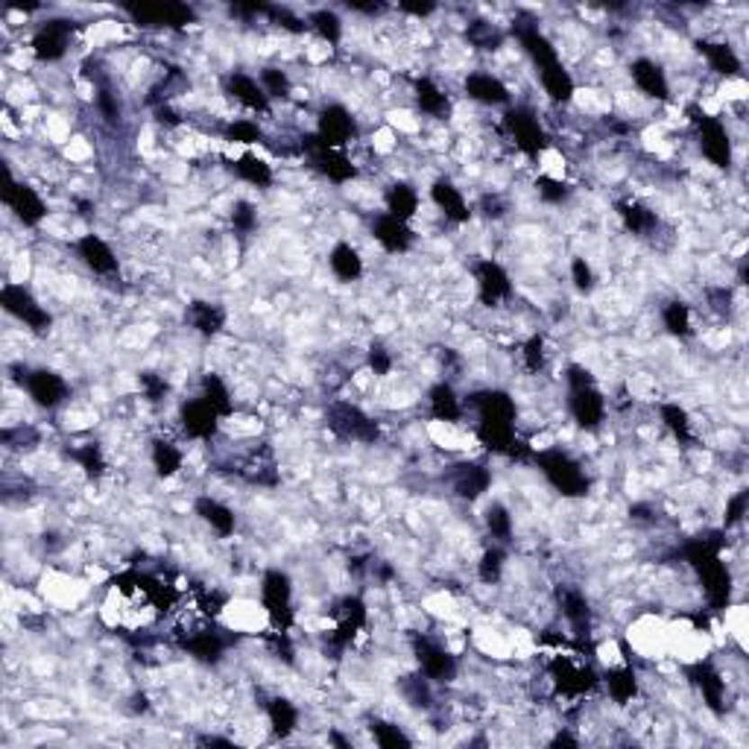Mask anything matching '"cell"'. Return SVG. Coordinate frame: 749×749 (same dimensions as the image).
I'll return each instance as SVG.
<instances>
[{
	"mask_svg": "<svg viewBox=\"0 0 749 749\" xmlns=\"http://www.w3.org/2000/svg\"><path fill=\"white\" fill-rule=\"evenodd\" d=\"M562 615H565L568 624L577 629V636H585V632H589L591 609H589V600H585L582 591L568 589L565 594H562Z\"/></svg>",
	"mask_w": 749,
	"mask_h": 749,
	"instance_id": "obj_33",
	"label": "cell"
},
{
	"mask_svg": "<svg viewBox=\"0 0 749 749\" xmlns=\"http://www.w3.org/2000/svg\"><path fill=\"white\" fill-rule=\"evenodd\" d=\"M545 357H547L545 355V339L538 337V334L527 339V343H524V366L530 369V372H538V369L545 366Z\"/></svg>",
	"mask_w": 749,
	"mask_h": 749,
	"instance_id": "obj_53",
	"label": "cell"
},
{
	"mask_svg": "<svg viewBox=\"0 0 749 749\" xmlns=\"http://www.w3.org/2000/svg\"><path fill=\"white\" fill-rule=\"evenodd\" d=\"M536 191L538 196L545 199V203H562V199L568 196V185L565 182H559V179H550V176H538L536 179Z\"/></svg>",
	"mask_w": 749,
	"mask_h": 749,
	"instance_id": "obj_51",
	"label": "cell"
},
{
	"mask_svg": "<svg viewBox=\"0 0 749 749\" xmlns=\"http://www.w3.org/2000/svg\"><path fill=\"white\" fill-rule=\"evenodd\" d=\"M0 304L9 316H15L18 322H23L27 328H32L35 334L50 331V313H47L44 304H39V299L23 287V284H6L0 290Z\"/></svg>",
	"mask_w": 749,
	"mask_h": 749,
	"instance_id": "obj_2",
	"label": "cell"
},
{
	"mask_svg": "<svg viewBox=\"0 0 749 749\" xmlns=\"http://www.w3.org/2000/svg\"><path fill=\"white\" fill-rule=\"evenodd\" d=\"M618 214L632 234H647L650 229H655V222H659L655 211H650L647 205H641V203H629V199L627 203H618Z\"/></svg>",
	"mask_w": 749,
	"mask_h": 749,
	"instance_id": "obj_37",
	"label": "cell"
},
{
	"mask_svg": "<svg viewBox=\"0 0 749 749\" xmlns=\"http://www.w3.org/2000/svg\"><path fill=\"white\" fill-rule=\"evenodd\" d=\"M503 565H507V556H503V550L501 547H489L486 554L480 556V562H477V577L483 580L486 585L498 582L501 573H503Z\"/></svg>",
	"mask_w": 749,
	"mask_h": 749,
	"instance_id": "obj_45",
	"label": "cell"
},
{
	"mask_svg": "<svg viewBox=\"0 0 749 749\" xmlns=\"http://www.w3.org/2000/svg\"><path fill=\"white\" fill-rule=\"evenodd\" d=\"M465 35L474 47H483V50H495V47L501 44V32L495 30V23H486V21L472 23Z\"/></svg>",
	"mask_w": 749,
	"mask_h": 749,
	"instance_id": "obj_49",
	"label": "cell"
},
{
	"mask_svg": "<svg viewBox=\"0 0 749 749\" xmlns=\"http://www.w3.org/2000/svg\"><path fill=\"white\" fill-rule=\"evenodd\" d=\"M629 74L641 94H647L653 100H667L671 82H667V74L659 62H653V59H636V62L629 65Z\"/></svg>",
	"mask_w": 749,
	"mask_h": 749,
	"instance_id": "obj_14",
	"label": "cell"
},
{
	"mask_svg": "<svg viewBox=\"0 0 749 749\" xmlns=\"http://www.w3.org/2000/svg\"><path fill=\"white\" fill-rule=\"evenodd\" d=\"M194 510L217 536H231L234 533V524H238V519H234V512L222 501L211 498V495H203V498H196Z\"/></svg>",
	"mask_w": 749,
	"mask_h": 749,
	"instance_id": "obj_24",
	"label": "cell"
},
{
	"mask_svg": "<svg viewBox=\"0 0 749 749\" xmlns=\"http://www.w3.org/2000/svg\"><path fill=\"white\" fill-rule=\"evenodd\" d=\"M606 690H609V697H612L615 702H629L632 697L638 694V673L632 671V664H624V667H612V671H606Z\"/></svg>",
	"mask_w": 749,
	"mask_h": 749,
	"instance_id": "obj_31",
	"label": "cell"
},
{
	"mask_svg": "<svg viewBox=\"0 0 749 749\" xmlns=\"http://www.w3.org/2000/svg\"><path fill=\"white\" fill-rule=\"evenodd\" d=\"M266 717L278 737H290L299 729V708L287 697H273L266 706Z\"/></svg>",
	"mask_w": 749,
	"mask_h": 749,
	"instance_id": "obj_30",
	"label": "cell"
},
{
	"mask_svg": "<svg viewBox=\"0 0 749 749\" xmlns=\"http://www.w3.org/2000/svg\"><path fill=\"white\" fill-rule=\"evenodd\" d=\"M571 278H573V287L580 293H591L594 290V273L585 257H573L571 261Z\"/></svg>",
	"mask_w": 749,
	"mask_h": 749,
	"instance_id": "obj_52",
	"label": "cell"
},
{
	"mask_svg": "<svg viewBox=\"0 0 749 749\" xmlns=\"http://www.w3.org/2000/svg\"><path fill=\"white\" fill-rule=\"evenodd\" d=\"M348 9H351V12H366V15H374V12H381L384 6H378V4H348Z\"/></svg>",
	"mask_w": 749,
	"mask_h": 749,
	"instance_id": "obj_60",
	"label": "cell"
},
{
	"mask_svg": "<svg viewBox=\"0 0 749 749\" xmlns=\"http://www.w3.org/2000/svg\"><path fill=\"white\" fill-rule=\"evenodd\" d=\"M328 264L339 281H357L363 275V257L351 243H337L328 255Z\"/></svg>",
	"mask_w": 749,
	"mask_h": 749,
	"instance_id": "obj_27",
	"label": "cell"
},
{
	"mask_svg": "<svg viewBox=\"0 0 749 749\" xmlns=\"http://www.w3.org/2000/svg\"><path fill=\"white\" fill-rule=\"evenodd\" d=\"M70 30H74L70 27V21H59V18L41 23V27L35 30L32 44H30L35 59H39V62H59V59L68 53Z\"/></svg>",
	"mask_w": 749,
	"mask_h": 749,
	"instance_id": "obj_8",
	"label": "cell"
},
{
	"mask_svg": "<svg viewBox=\"0 0 749 749\" xmlns=\"http://www.w3.org/2000/svg\"><path fill=\"white\" fill-rule=\"evenodd\" d=\"M492 486V472L480 463H463L456 465V472L451 474V489L456 498L463 501H477L483 492Z\"/></svg>",
	"mask_w": 749,
	"mask_h": 749,
	"instance_id": "obj_15",
	"label": "cell"
},
{
	"mask_svg": "<svg viewBox=\"0 0 749 749\" xmlns=\"http://www.w3.org/2000/svg\"><path fill=\"white\" fill-rule=\"evenodd\" d=\"M182 463H185V456L173 442L158 439L156 445H152V465H156V472L161 477H173L182 468Z\"/></svg>",
	"mask_w": 749,
	"mask_h": 749,
	"instance_id": "obj_39",
	"label": "cell"
},
{
	"mask_svg": "<svg viewBox=\"0 0 749 749\" xmlns=\"http://www.w3.org/2000/svg\"><path fill=\"white\" fill-rule=\"evenodd\" d=\"M261 603L266 609L269 620H273V627L278 629H287L290 627V618H293V582L284 571H266L264 580H261Z\"/></svg>",
	"mask_w": 749,
	"mask_h": 749,
	"instance_id": "obj_3",
	"label": "cell"
},
{
	"mask_svg": "<svg viewBox=\"0 0 749 749\" xmlns=\"http://www.w3.org/2000/svg\"><path fill=\"white\" fill-rule=\"evenodd\" d=\"M217 421H220V413L205 402L203 395L182 404V428H185L187 437H196V439L214 437Z\"/></svg>",
	"mask_w": 749,
	"mask_h": 749,
	"instance_id": "obj_13",
	"label": "cell"
},
{
	"mask_svg": "<svg viewBox=\"0 0 749 749\" xmlns=\"http://www.w3.org/2000/svg\"><path fill=\"white\" fill-rule=\"evenodd\" d=\"M744 512H746V492H741V495H735L729 501V510H726V527H732L744 519Z\"/></svg>",
	"mask_w": 749,
	"mask_h": 749,
	"instance_id": "obj_58",
	"label": "cell"
},
{
	"mask_svg": "<svg viewBox=\"0 0 749 749\" xmlns=\"http://www.w3.org/2000/svg\"><path fill=\"white\" fill-rule=\"evenodd\" d=\"M23 386L27 395L32 398V404H39L44 410H56L68 398V384L62 374H56L50 369H32L23 374Z\"/></svg>",
	"mask_w": 749,
	"mask_h": 749,
	"instance_id": "obj_7",
	"label": "cell"
},
{
	"mask_svg": "<svg viewBox=\"0 0 749 749\" xmlns=\"http://www.w3.org/2000/svg\"><path fill=\"white\" fill-rule=\"evenodd\" d=\"M571 416L582 430H597L606 419V398L594 384L571 390Z\"/></svg>",
	"mask_w": 749,
	"mask_h": 749,
	"instance_id": "obj_11",
	"label": "cell"
},
{
	"mask_svg": "<svg viewBox=\"0 0 749 749\" xmlns=\"http://www.w3.org/2000/svg\"><path fill=\"white\" fill-rule=\"evenodd\" d=\"M430 199H433V205H437L442 214L448 220H454V222H465L468 217H472L468 199L460 194V187H456L454 182H448V179H437L430 185Z\"/></svg>",
	"mask_w": 749,
	"mask_h": 749,
	"instance_id": "obj_20",
	"label": "cell"
},
{
	"mask_svg": "<svg viewBox=\"0 0 749 749\" xmlns=\"http://www.w3.org/2000/svg\"><path fill=\"white\" fill-rule=\"evenodd\" d=\"M97 109H100V114H103L109 123L121 121V105H117V97H114V94H112L109 88H100V94H97Z\"/></svg>",
	"mask_w": 749,
	"mask_h": 749,
	"instance_id": "obj_55",
	"label": "cell"
},
{
	"mask_svg": "<svg viewBox=\"0 0 749 749\" xmlns=\"http://www.w3.org/2000/svg\"><path fill=\"white\" fill-rule=\"evenodd\" d=\"M413 97H416V105L425 114H433V117H442V114H448V94H445L437 82H430V79H416V86H413Z\"/></svg>",
	"mask_w": 749,
	"mask_h": 749,
	"instance_id": "obj_32",
	"label": "cell"
},
{
	"mask_svg": "<svg viewBox=\"0 0 749 749\" xmlns=\"http://www.w3.org/2000/svg\"><path fill=\"white\" fill-rule=\"evenodd\" d=\"M308 27H313L316 35H320V39L328 41V44H337L339 39H343V21H339V15H337L334 9H316V12H311Z\"/></svg>",
	"mask_w": 749,
	"mask_h": 749,
	"instance_id": "obj_38",
	"label": "cell"
},
{
	"mask_svg": "<svg viewBox=\"0 0 749 749\" xmlns=\"http://www.w3.org/2000/svg\"><path fill=\"white\" fill-rule=\"evenodd\" d=\"M4 203L9 205V211L23 222V226H39V222L47 217L44 199L30 185H21V182L9 179L6 191H4Z\"/></svg>",
	"mask_w": 749,
	"mask_h": 749,
	"instance_id": "obj_9",
	"label": "cell"
},
{
	"mask_svg": "<svg viewBox=\"0 0 749 749\" xmlns=\"http://www.w3.org/2000/svg\"><path fill=\"white\" fill-rule=\"evenodd\" d=\"M536 463L542 468V474L550 480V486H556L562 495L577 498L589 492V477H585L582 465L565 451H542L536 456Z\"/></svg>",
	"mask_w": 749,
	"mask_h": 749,
	"instance_id": "obj_1",
	"label": "cell"
},
{
	"mask_svg": "<svg viewBox=\"0 0 749 749\" xmlns=\"http://www.w3.org/2000/svg\"><path fill=\"white\" fill-rule=\"evenodd\" d=\"M187 322H191V328H196L199 334L211 337L220 331L222 322H226V313L211 302H194L191 308H187Z\"/></svg>",
	"mask_w": 749,
	"mask_h": 749,
	"instance_id": "obj_35",
	"label": "cell"
},
{
	"mask_svg": "<svg viewBox=\"0 0 749 749\" xmlns=\"http://www.w3.org/2000/svg\"><path fill=\"white\" fill-rule=\"evenodd\" d=\"M465 94L480 105H507L510 103V88L495 74L486 70H474L465 77Z\"/></svg>",
	"mask_w": 749,
	"mask_h": 749,
	"instance_id": "obj_18",
	"label": "cell"
},
{
	"mask_svg": "<svg viewBox=\"0 0 749 749\" xmlns=\"http://www.w3.org/2000/svg\"><path fill=\"white\" fill-rule=\"evenodd\" d=\"M264 138L261 132V126H257L255 121H231L226 126V140H231V144H257V140Z\"/></svg>",
	"mask_w": 749,
	"mask_h": 749,
	"instance_id": "obj_48",
	"label": "cell"
},
{
	"mask_svg": "<svg viewBox=\"0 0 749 749\" xmlns=\"http://www.w3.org/2000/svg\"><path fill=\"white\" fill-rule=\"evenodd\" d=\"M662 421H664V428L671 430L676 439H682V442L690 439V416H688L685 407H679V404H662Z\"/></svg>",
	"mask_w": 749,
	"mask_h": 749,
	"instance_id": "obj_43",
	"label": "cell"
},
{
	"mask_svg": "<svg viewBox=\"0 0 749 749\" xmlns=\"http://www.w3.org/2000/svg\"><path fill=\"white\" fill-rule=\"evenodd\" d=\"M577 746V737H571V735H565V732H559L556 737H554V746Z\"/></svg>",
	"mask_w": 749,
	"mask_h": 749,
	"instance_id": "obj_61",
	"label": "cell"
},
{
	"mask_svg": "<svg viewBox=\"0 0 749 749\" xmlns=\"http://www.w3.org/2000/svg\"><path fill=\"white\" fill-rule=\"evenodd\" d=\"M538 79H542V88L554 103H568L573 97V91H577L571 70L562 65V59L556 65H547V68L538 70Z\"/></svg>",
	"mask_w": 749,
	"mask_h": 749,
	"instance_id": "obj_25",
	"label": "cell"
},
{
	"mask_svg": "<svg viewBox=\"0 0 749 749\" xmlns=\"http://www.w3.org/2000/svg\"><path fill=\"white\" fill-rule=\"evenodd\" d=\"M266 15L273 18V21L278 23L281 30H290V32H304V30H308V23H304L302 18H296V15H293L290 9H278V6H269V12H266Z\"/></svg>",
	"mask_w": 749,
	"mask_h": 749,
	"instance_id": "obj_54",
	"label": "cell"
},
{
	"mask_svg": "<svg viewBox=\"0 0 749 749\" xmlns=\"http://www.w3.org/2000/svg\"><path fill=\"white\" fill-rule=\"evenodd\" d=\"M372 234H374V240H378L386 252H407L410 249V243H413V231H410L407 222L402 220H395L390 214H381L378 220H374V226H372Z\"/></svg>",
	"mask_w": 749,
	"mask_h": 749,
	"instance_id": "obj_21",
	"label": "cell"
},
{
	"mask_svg": "<svg viewBox=\"0 0 749 749\" xmlns=\"http://www.w3.org/2000/svg\"><path fill=\"white\" fill-rule=\"evenodd\" d=\"M416 659L425 679L430 682H451L456 676V659L442 647V644L430 641V638H419L416 641Z\"/></svg>",
	"mask_w": 749,
	"mask_h": 749,
	"instance_id": "obj_10",
	"label": "cell"
},
{
	"mask_svg": "<svg viewBox=\"0 0 749 749\" xmlns=\"http://www.w3.org/2000/svg\"><path fill=\"white\" fill-rule=\"evenodd\" d=\"M261 88L266 91L269 100H284V97H290L293 82H290V77H287V70H281V68H264V70H261Z\"/></svg>",
	"mask_w": 749,
	"mask_h": 749,
	"instance_id": "obj_42",
	"label": "cell"
},
{
	"mask_svg": "<svg viewBox=\"0 0 749 749\" xmlns=\"http://www.w3.org/2000/svg\"><path fill=\"white\" fill-rule=\"evenodd\" d=\"M372 737H374V744L384 746V749H407L410 744V737L402 732V726H393V723H372Z\"/></svg>",
	"mask_w": 749,
	"mask_h": 749,
	"instance_id": "obj_46",
	"label": "cell"
},
{
	"mask_svg": "<svg viewBox=\"0 0 749 749\" xmlns=\"http://www.w3.org/2000/svg\"><path fill=\"white\" fill-rule=\"evenodd\" d=\"M474 278H477L480 299L486 304H498L501 299H507L512 293V281L507 275V269L495 261H480L474 269Z\"/></svg>",
	"mask_w": 749,
	"mask_h": 749,
	"instance_id": "obj_16",
	"label": "cell"
},
{
	"mask_svg": "<svg viewBox=\"0 0 749 749\" xmlns=\"http://www.w3.org/2000/svg\"><path fill=\"white\" fill-rule=\"evenodd\" d=\"M662 322L673 337H690V328H694V322H690V308L685 302H667L662 308Z\"/></svg>",
	"mask_w": 749,
	"mask_h": 749,
	"instance_id": "obj_40",
	"label": "cell"
},
{
	"mask_svg": "<svg viewBox=\"0 0 749 749\" xmlns=\"http://www.w3.org/2000/svg\"><path fill=\"white\" fill-rule=\"evenodd\" d=\"M328 425L343 439H357V442H374L378 439V425L369 419L360 407L348 402H334L328 407Z\"/></svg>",
	"mask_w": 749,
	"mask_h": 749,
	"instance_id": "obj_4",
	"label": "cell"
},
{
	"mask_svg": "<svg viewBox=\"0 0 749 749\" xmlns=\"http://www.w3.org/2000/svg\"><path fill=\"white\" fill-rule=\"evenodd\" d=\"M416 211H419L416 187L398 182V185L390 187V191H386V214H390V217L402 220V222H410V220L416 217Z\"/></svg>",
	"mask_w": 749,
	"mask_h": 749,
	"instance_id": "obj_28",
	"label": "cell"
},
{
	"mask_svg": "<svg viewBox=\"0 0 749 749\" xmlns=\"http://www.w3.org/2000/svg\"><path fill=\"white\" fill-rule=\"evenodd\" d=\"M486 527H489V533L498 538V542H510V538H512V515H510V510L495 501L486 510Z\"/></svg>",
	"mask_w": 749,
	"mask_h": 749,
	"instance_id": "obj_44",
	"label": "cell"
},
{
	"mask_svg": "<svg viewBox=\"0 0 749 749\" xmlns=\"http://www.w3.org/2000/svg\"><path fill=\"white\" fill-rule=\"evenodd\" d=\"M203 398L217 410L220 416H226L231 410V393H229V386L217 378V374H205L203 378Z\"/></svg>",
	"mask_w": 749,
	"mask_h": 749,
	"instance_id": "obj_41",
	"label": "cell"
},
{
	"mask_svg": "<svg viewBox=\"0 0 749 749\" xmlns=\"http://www.w3.org/2000/svg\"><path fill=\"white\" fill-rule=\"evenodd\" d=\"M351 135H355V117L348 114L346 105H325L320 112V123H316V138L322 140L325 147L339 149L343 144H348Z\"/></svg>",
	"mask_w": 749,
	"mask_h": 749,
	"instance_id": "obj_12",
	"label": "cell"
},
{
	"mask_svg": "<svg viewBox=\"0 0 749 749\" xmlns=\"http://www.w3.org/2000/svg\"><path fill=\"white\" fill-rule=\"evenodd\" d=\"M182 647L199 662H217L222 655V638L217 636V632L199 629V632H194V636H187L182 641Z\"/></svg>",
	"mask_w": 749,
	"mask_h": 749,
	"instance_id": "obj_36",
	"label": "cell"
},
{
	"mask_svg": "<svg viewBox=\"0 0 749 749\" xmlns=\"http://www.w3.org/2000/svg\"><path fill=\"white\" fill-rule=\"evenodd\" d=\"M231 226L238 229V231H243V234H249L255 226H257V211H255V205L252 203H234V208H231Z\"/></svg>",
	"mask_w": 749,
	"mask_h": 749,
	"instance_id": "obj_50",
	"label": "cell"
},
{
	"mask_svg": "<svg viewBox=\"0 0 749 749\" xmlns=\"http://www.w3.org/2000/svg\"><path fill=\"white\" fill-rule=\"evenodd\" d=\"M74 460L79 463V468L86 472L88 477H100L105 472V456L100 451V445H94V442H86L82 448H77L74 454Z\"/></svg>",
	"mask_w": 749,
	"mask_h": 749,
	"instance_id": "obj_47",
	"label": "cell"
},
{
	"mask_svg": "<svg viewBox=\"0 0 749 749\" xmlns=\"http://www.w3.org/2000/svg\"><path fill=\"white\" fill-rule=\"evenodd\" d=\"M226 91L240 105H246V109H252V112H266L269 109V97H266V91L261 88V82L246 77V74H229Z\"/></svg>",
	"mask_w": 749,
	"mask_h": 749,
	"instance_id": "obj_23",
	"label": "cell"
},
{
	"mask_svg": "<svg viewBox=\"0 0 749 749\" xmlns=\"http://www.w3.org/2000/svg\"><path fill=\"white\" fill-rule=\"evenodd\" d=\"M699 53L706 56L708 68L717 70L720 77H737V70H741V59L723 41H699Z\"/></svg>",
	"mask_w": 749,
	"mask_h": 749,
	"instance_id": "obj_29",
	"label": "cell"
},
{
	"mask_svg": "<svg viewBox=\"0 0 749 749\" xmlns=\"http://www.w3.org/2000/svg\"><path fill=\"white\" fill-rule=\"evenodd\" d=\"M140 386H144V393L149 402H161L164 393H167V384L158 374H140Z\"/></svg>",
	"mask_w": 749,
	"mask_h": 749,
	"instance_id": "obj_57",
	"label": "cell"
},
{
	"mask_svg": "<svg viewBox=\"0 0 749 749\" xmlns=\"http://www.w3.org/2000/svg\"><path fill=\"white\" fill-rule=\"evenodd\" d=\"M428 404H430V413L437 416L439 421H456V419L463 416V402H460V395L454 393L451 384L430 386Z\"/></svg>",
	"mask_w": 749,
	"mask_h": 749,
	"instance_id": "obj_26",
	"label": "cell"
},
{
	"mask_svg": "<svg viewBox=\"0 0 749 749\" xmlns=\"http://www.w3.org/2000/svg\"><path fill=\"white\" fill-rule=\"evenodd\" d=\"M369 369L374 374H386L393 369V357H390V351H386L384 346H372L369 348Z\"/></svg>",
	"mask_w": 749,
	"mask_h": 749,
	"instance_id": "obj_56",
	"label": "cell"
},
{
	"mask_svg": "<svg viewBox=\"0 0 749 749\" xmlns=\"http://www.w3.org/2000/svg\"><path fill=\"white\" fill-rule=\"evenodd\" d=\"M402 12H410V15H419V18H428L437 12V4H402Z\"/></svg>",
	"mask_w": 749,
	"mask_h": 749,
	"instance_id": "obj_59",
	"label": "cell"
},
{
	"mask_svg": "<svg viewBox=\"0 0 749 749\" xmlns=\"http://www.w3.org/2000/svg\"><path fill=\"white\" fill-rule=\"evenodd\" d=\"M234 173H238V179H243L246 185L252 187H266L273 185V167L261 158L255 156V152H246L238 161H234Z\"/></svg>",
	"mask_w": 749,
	"mask_h": 749,
	"instance_id": "obj_34",
	"label": "cell"
},
{
	"mask_svg": "<svg viewBox=\"0 0 749 749\" xmlns=\"http://www.w3.org/2000/svg\"><path fill=\"white\" fill-rule=\"evenodd\" d=\"M697 126H699V149H702V156H706L714 164V167H729V164H732L729 129H726L717 121V117H708V114L697 117Z\"/></svg>",
	"mask_w": 749,
	"mask_h": 749,
	"instance_id": "obj_6",
	"label": "cell"
},
{
	"mask_svg": "<svg viewBox=\"0 0 749 749\" xmlns=\"http://www.w3.org/2000/svg\"><path fill=\"white\" fill-rule=\"evenodd\" d=\"M690 679H694V685L699 688V694H702V699H706V706L711 708V711H726V706H723V699H726V682H723V676L714 671L711 664H694L690 667Z\"/></svg>",
	"mask_w": 749,
	"mask_h": 749,
	"instance_id": "obj_22",
	"label": "cell"
},
{
	"mask_svg": "<svg viewBox=\"0 0 749 749\" xmlns=\"http://www.w3.org/2000/svg\"><path fill=\"white\" fill-rule=\"evenodd\" d=\"M503 123H507L510 135L515 140V147H519L521 152H527V156H538V152H542L547 138H545L542 123H538V117L530 109H521V105L507 109V114H503Z\"/></svg>",
	"mask_w": 749,
	"mask_h": 749,
	"instance_id": "obj_5",
	"label": "cell"
},
{
	"mask_svg": "<svg viewBox=\"0 0 749 749\" xmlns=\"http://www.w3.org/2000/svg\"><path fill=\"white\" fill-rule=\"evenodd\" d=\"M77 255L82 257V264H86L88 269H94V273H100V275L117 273V255L112 252L109 243H105L103 238H97V234H86V238H79L77 240Z\"/></svg>",
	"mask_w": 749,
	"mask_h": 749,
	"instance_id": "obj_19",
	"label": "cell"
},
{
	"mask_svg": "<svg viewBox=\"0 0 749 749\" xmlns=\"http://www.w3.org/2000/svg\"><path fill=\"white\" fill-rule=\"evenodd\" d=\"M550 676H554V682H556V688L562 690V694H585V690L597 682L589 667L571 662L568 655H559V659L554 662V667H550Z\"/></svg>",
	"mask_w": 749,
	"mask_h": 749,
	"instance_id": "obj_17",
	"label": "cell"
}]
</instances>
